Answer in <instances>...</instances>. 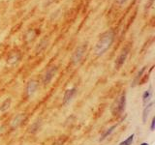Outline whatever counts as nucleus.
<instances>
[{
	"instance_id": "nucleus-1",
	"label": "nucleus",
	"mask_w": 155,
	"mask_h": 145,
	"mask_svg": "<svg viewBox=\"0 0 155 145\" xmlns=\"http://www.w3.org/2000/svg\"><path fill=\"white\" fill-rule=\"evenodd\" d=\"M114 37L115 34L113 29H110V30H107L102 33L98 38V41L96 42V45L94 47L95 54L97 56H102L103 54H105L114 44Z\"/></svg>"
},
{
	"instance_id": "nucleus-2",
	"label": "nucleus",
	"mask_w": 155,
	"mask_h": 145,
	"mask_svg": "<svg viewBox=\"0 0 155 145\" xmlns=\"http://www.w3.org/2000/svg\"><path fill=\"white\" fill-rule=\"evenodd\" d=\"M126 105H127V97H126L125 92H123V93L115 100L114 105H111V113H113V115L119 116L122 114L125 111Z\"/></svg>"
},
{
	"instance_id": "nucleus-3",
	"label": "nucleus",
	"mask_w": 155,
	"mask_h": 145,
	"mask_svg": "<svg viewBox=\"0 0 155 145\" xmlns=\"http://www.w3.org/2000/svg\"><path fill=\"white\" fill-rule=\"evenodd\" d=\"M86 50H87V45H86V44H82V45L77 47L76 50H74V52H73L72 57H71L72 64H74V65L79 64V63L82 60V58H84Z\"/></svg>"
},
{
	"instance_id": "nucleus-4",
	"label": "nucleus",
	"mask_w": 155,
	"mask_h": 145,
	"mask_svg": "<svg viewBox=\"0 0 155 145\" xmlns=\"http://www.w3.org/2000/svg\"><path fill=\"white\" fill-rule=\"evenodd\" d=\"M129 52H130V47H125L121 50L120 53L118 54V56L116 57L115 62H114V69L115 70H119L120 68L125 64V62L128 58Z\"/></svg>"
},
{
	"instance_id": "nucleus-5",
	"label": "nucleus",
	"mask_w": 155,
	"mask_h": 145,
	"mask_svg": "<svg viewBox=\"0 0 155 145\" xmlns=\"http://www.w3.org/2000/svg\"><path fill=\"white\" fill-rule=\"evenodd\" d=\"M57 70L58 69L56 66H52V67L48 68V69L45 72V74L43 75V77H42V83L44 86H48L51 83V80L53 79V77H54L56 75Z\"/></svg>"
},
{
	"instance_id": "nucleus-6",
	"label": "nucleus",
	"mask_w": 155,
	"mask_h": 145,
	"mask_svg": "<svg viewBox=\"0 0 155 145\" xmlns=\"http://www.w3.org/2000/svg\"><path fill=\"white\" fill-rule=\"evenodd\" d=\"M27 119V116L25 113H18L17 114L11 121V129L12 130H17L21 126L23 125V123L25 122Z\"/></svg>"
},
{
	"instance_id": "nucleus-7",
	"label": "nucleus",
	"mask_w": 155,
	"mask_h": 145,
	"mask_svg": "<svg viewBox=\"0 0 155 145\" xmlns=\"http://www.w3.org/2000/svg\"><path fill=\"white\" fill-rule=\"evenodd\" d=\"M39 87V81L37 79H30L26 84L25 87V93L27 97H32L36 93Z\"/></svg>"
},
{
	"instance_id": "nucleus-8",
	"label": "nucleus",
	"mask_w": 155,
	"mask_h": 145,
	"mask_svg": "<svg viewBox=\"0 0 155 145\" xmlns=\"http://www.w3.org/2000/svg\"><path fill=\"white\" fill-rule=\"evenodd\" d=\"M77 93H78L77 87H71V88H68L67 90H65L64 94H63V98H62V104L63 105L69 104L73 100V98L76 96Z\"/></svg>"
},
{
	"instance_id": "nucleus-9",
	"label": "nucleus",
	"mask_w": 155,
	"mask_h": 145,
	"mask_svg": "<svg viewBox=\"0 0 155 145\" xmlns=\"http://www.w3.org/2000/svg\"><path fill=\"white\" fill-rule=\"evenodd\" d=\"M21 59V52L18 50H15V51H12L9 53L6 62L9 66H14V65H16L17 63H18Z\"/></svg>"
},
{
	"instance_id": "nucleus-10",
	"label": "nucleus",
	"mask_w": 155,
	"mask_h": 145,
	"mask_svg": "<svg viewBox=\"0 0 155 145\" xmlns=\"http://www.w3.org/2000/svg\"><path fill=\"white\" fill-rule=\"evenodd\" d=\"M153 105L154 103L151 101L150 103H148L147 105L143 106V114H142V120H143V123L145 124L147 122V119H148V116L151 112V110L153 109Z\"/></svg>"
},
{
	"instance_id": "nucleus-11",
	"label": "nucleus",
	"mask_w": 155,
	"mask_h": 145,
	"mask_svg": "<svg viewBox=\"0 0 155 145\" xmlns=\"http://www.w3.org/2000/svg\"><path fill=\"white\" fill-rule=\"evenodd\" d=\"M153 97V88L152 86L150 85L149 88L145 90L143 93V96H142V101H143V105H147L148 103L151 102V99Z\"/></svg>"
},
{
	"instance_id": "nucleus-12",
	"label": "nucleus",
	"mask_w": 155,
	"mask_h": 145,
	"mask_svg": "<svg viewBox=\"0 0 155 145\" xmlns=\"http://www.w3.org/2000/svg\"><path fill=\"white\" fill-rule=\"evenodd\" d=\"M117 126H118V124H114V125H113V126H110V127H109V128H107L104 132H103V134H101V137H100V138H99V141H104V140L106 139V138H108L110 135L113 134L114 132V130L117 128Z\"/></svg>"
},
{
	"instance_id": "nucleus-13",
	"label": "nucleus",
	"mask_w": 155,
	"mask_h": 145,
	"mask_svg": "<svg viewBox=\"0 0 155 145\" xmlns=\"http://www.w3.org/2000/svg\"><path fill=\"white\" fill-rule=\"evenodd\" d=\"M41 127H42V121L40 119H38V120L35 121V122H33L32 125L29 127L28 132L30 134H36L37 132L40 130Z\"/></svg>"
},
{
	"instance_id": "nucleus-14",
	"label": "nucleus",
	"mask_w": 155,
	"mask_h": 145,
	"mask_svg": "<svg viewBox=\"0 0 155 145\" xmlns=\"http://www.w3.org/2000/svg\"><path fill=\"white\" fill-rule=\"evenodd\" d=\"M145 70H147V66L143 67L142 69H140V70L137 72V75L135 76L134 80H133V84H132V86H133V87H134V86H136L137 84H139L140 82V79H142V77H143V75L144 74Z\"/></svg>"
},
{
	"instance_id": "nucleus-15",
	"label": "nucleus",
	"mask_w": 155,
	"mask_h": 145,
	"mask_svg": "<svg viewBox=\"0 0 155 145\" xmlns=\"http://www.w3.org/2000/svg\"><path fill=\"white\" fill-rule=\"evenodd\" d=\"M37 34H38V32L35 30V29H29V30L25 33L24 39H25L26 42H31L37 37Z\"/></svg>"
},
{
	"instance_id": "nucleus-16",
	"label": "nucleus",
	"mask_w": 155,
	"mask_h": 145,
	"mask_svg": "<svg viewBox=\"0 0 155 145\" xmlns=\"http://www.w3.org/2000/svg\"><path fill=\"white\" fill-rule=\"evenodd\" d=\"M11 105H12V99L11 98L5 99L2 102V104L0 105V111H1V112H5V111H7L10 108H11Z\"/></svg>"
},
{
	"instance_id": "nucleus-17",
	"label": "nucleus",
	"mask_w": 155,
	"mask_h": 145,
	"mask_svg": "<svg viewBox=\"0 0 155 145\" xmlns=\"http://www.w3.org/2000/svg\"><path fill=\"white\" fill-rule=\"evenodd\" d=\"M48 41L47 40V39H43V40H41V42L38 44V46L36 47V50L35 51L37 53L41 52L42 50H44L45 48L48 47Z\"/></svg>"
},
{
	"instance_id": "nucleus-18",
	"label": "nucleus",
	"mask_w": 155,
	"mask_h": 145,
	"mask_svg": "<svg viewBox=\"0 0 155 145\" xmlns=\"http://www.w3.org/2000/svg\"><path fill=\"white\" fill-rule=\"evenodd\" d=\"M134 139H135V134H130L127 138L122 140L118 145H132L134 143Z\"/></svg>"
},
{
	"instance_id": "nucleus-19",
	"label": "nucleus",
	"mask_w": 155,
	"mask_h": 145,
	"mask_svg": "<svg viewBox=\"0 0 155 145\" xmlns=\"http://www.w3.org/2000/svg\"><path fill=\"white\" fill-rule=\"evenodd\" d=\"M155 130V117L153 116L151 121H150V132H154Z\"/></svg>"
},
{
	"instance_id": "nucleus-20",
	"label": "nucleus",
	"mask_w": 155,
	"mask_h": 145,
	"mask_svg": "<svg viewBox=\"0 0 155 145\" xmlns=\"http://www.w3.org/2000/svg\"><path fill=\"white\" fill-rule=\"evenodd\" d=\"M127 0H115V3L117 5H123Z\"/></svg>"
},
{
	"instance_id": "nucleus-21",
	"label": "nucleus",
	"mask_w": 155,
	"mask_h": 145,
	"mask_svg": "<svg viewBox=\"0 0 155 145\" xmlns=\"http://www.w3.org/2000/svg\"><path fill=\"white\" fill-rule=\"evenodd\" d=\"M140 145H149V143L148 142H142Z\"/></svg>"
}]
</instances>
